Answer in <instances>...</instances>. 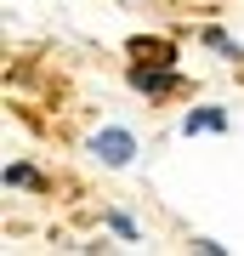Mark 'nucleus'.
<instances>
[{
	"label": "nucleus",
	"instance_id": "1",
	"mask_svg": "<svg viewBox=\"0 0 244 256\" xmlns=\"http://www.w3.org/2000/svg\"><path fill=\"white\" fill-rule=\"evenodd\" d=\"M85 148H91L102 165H131V160H136V137H131V131H119V126H102Z\"/></svg>",
	"mask_w": 244,
	"mask_h": 256
},
{
	"label": "nucleus",
	"instance_id": "2",
	"mask_svg": "<svg viewBox=\"0 0 244 256\" xmlns=\"http://www.w3.org/2000/svg\"><path fill=\"white\" fill-rule=\"evenodd\" d=\"M131 86L142 97H165V92H176V68L171 63H142V57H136L131 63Z\"/></svg>",
	"mask_w": 244,
	"mask_h": 256
},
{
	"label": "nucleus",
	"instance_id": "3",
	"mask_svg": "<svg viewBox=\"0 0 244 256\" xmlns=\"http://www.w3.org/2000/svg\"><path fill=\"white\" fill-rule=\"evenodd\" d=\"M205 131H227V108H193L182 120V137H205Z\"/></svg>",
	"mask_w": 244,
	"mask_h": 256
},
{
	"label": "nucleus",
	"instance_id": "4",
	"mask_svg": "<svg viewBox=\"0 0 244 256\" xmlns=\"http://www.w3.org/2000/svg\"><path fill=\"white\" fill-rule=\"evenodd\" d=\"M125 57H154V63H176L171 40H148V34H131V40H125Z\"/></svg>",
	"mask_w": 244,
	"mask_h": 256
},
{
	"label": "nucleus",
	"instance_id": "5",
	"mask_svg": "<svg viewBox=\"0 0 244 256\" xmlns=\"http://www.w3.org/2000/svg\"><path fill=\"white\" fill-rule=\"evenodd\" d=\"M6 188H45V176L34 171V165H23V160H11V165H6Z\"/></svg>",
	"mask_w": 244,
	"mask_h": 256
},
{
	"label": "nucleus",
	"instance_id": "6",
	"mask_svg": "<svg viewBox=\"0 0 244 256\" xmlns=\"http://www.w3.org/2000/svg\"><path fill=\"white\" fill-rule=\"evenodd\" d=\"M205 46H210V52H222V57H233V63H244V52H239V40L227 34V28H216V23L205 28Z\"/></svg>",
	"mask_w": 244,
	"mask_h": 256
},
{
	"label": "nucleus",
	"instance_id": "7",
	"mask_svg": "<svg viewBox=\"0 0 244 256\" xmlns=\"http://www.w3.org/2000/svg\"><path fill=\"white\" fill-rule=\"evenodd\" d=\"M108 228H114V234H119V239H136V222H131V216H125V210H114V216H108Z\"/></svg>",
	"mask_w": 244,
	"mask_h": 256
}]
</instances>
